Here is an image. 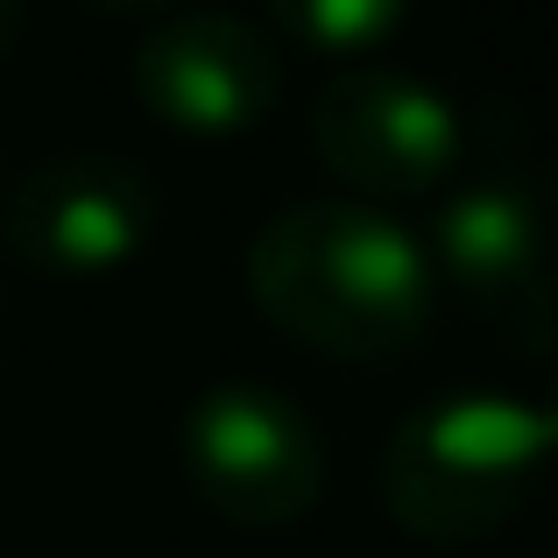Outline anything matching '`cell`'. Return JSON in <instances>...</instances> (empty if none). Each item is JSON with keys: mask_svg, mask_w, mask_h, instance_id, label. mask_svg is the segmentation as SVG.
<instances>
[{"mask_svg": "<svg viewBox=\"0 0 558 558\" xmlns=\"http://www.w3.org/2000/svg\"><path fill=\"white\" fill-rule=\"evenodd\" d=\"M247 298L269 326L332 361H389L424 340L438 276L389 205L298 198L247 241Z\"/></svg>", "mask_w": 558, "mask_h": 558, "instance_id": "1", "label": "cell"}, {"mask_svg": "<svg viewBox=\"0 0 558 558\" xmlns=\"http://www.w3.org/2000/svg\"><path fill=\"white\" fill-rule=\"evenodd\" d=\"M14 36H22V0H0V57L14 50Z\"/></svg>", "mask_w": 558, "mask_h": 558, "instance_id": "9", "label": "cell"}, {"mask_svg": "<svg viewBox=\"0 0 558 558\" xmlns=\"http://www.w3.org/2000/svg\"><path fill=\"white\" fill-rule=\"evenodd\" d=\"M312 149L361 198H417L460 170L466 128L432 78L403 64H340L312 99Z\"/></svg>", "mask_w": 558, "mask_h": 558, "instance_id": "4", "label": "cell"}, {"mask_svg": "<svg viewBox=\"0 0 558 558\" xmlns=\"http://www.w3.org/2000/svg\"><path fill=\"white\" fill-rule=\"evenodd\" d=\"M163 227V191L135 156L107 149H71L14 178L8 205H0V233L8 247L43 276H113L135 262Z\"/></svg>", "mask_w": 558, "mask_h": 558, "instance_id": "5", "label": "cell"}, {"mask_svg": "<svg viewBox=\"0 0 558 558\" xmlns=\"http://www.w3.org/2000/svg\"><path fill=\"white\" fill-rule=\"evenodd\" d=\"M551 410L509 389H446L396 417L381 446V509L424 545H474L531 502L551 460Z\"/></svg>", "mask_w": 558, "mask_h": 558, "instance_id": "2", "label": "cell"}, {"mask_svg": "<svg viewBox=\"0 0 558 558\" xmlns=\"http://www.w3.org/2000/svg\"><path fill=\"white\" fill-rule=\"evenodd\" d=\"M93 8H107V14H149V8H170V0H93Z\"/></svg>", "mask_w": 558, "mask_h": 558, "instance_id": "10", "label": "cell"}, {"mask_svg": "<svg viewBox=\"0 0 558 558\" xmlns=\"http://www.w3.org/2000/svg\"><path fill=\"white\" fill-rule=\"evenodd\" d=\"M178 452L198 502L241 531H283L326 488V432L276 381H205L178 417Z\"/></svg>", "mask_w": 558, "mask_h": 558, "instance_id": "3", "label": "cell"}, {"mask_svg": "<svg viewBox=\"0 0 558 558\" xmlns=\"http://www.w3.org/2000/svg\"><path fill=\"white\" fill-rule=\"evenodd\" d=\"M432 276H446L474 312L523 332L531 354L551 340V290H545V198L531 170H481L446 191L432 219Z\"/></svg>", "mask_w": 558, "mask_h": 558, "instance_id": "6", "label": "cell"}, {"mask_svg": "<svg viewBox=\"0 0 558 558\" xmlns=\"http://www.w3.org/2000/svg\"><path fill=\"white\" fill-rule=\"evenodd\" d=\"M135 93L178 135H247L283 99V57L247 14L170 8L135 43Z\"/></svg>", "mask_w": 558, "mask_h": 558, "instance_id": "7", "label": "cell"}, {"mask_svg": "<svg viewBox=\"0 0 558 558\" xmlns=\"http://www.w3.org/2000/svg\"><path fill=\"white\" fill-rule=\"evenodd\" d=\"M276 22L304 43V50H326V57H368L375 43L396 36L410 0H269Z\"/></svg>", "mask_w": 558, "mask_h": 558, "instance_id": "8", "label": "cell"}]
</instances>
